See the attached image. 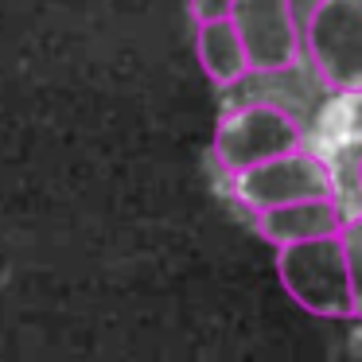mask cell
<instances>
[{"label": "cell", "instance_id": "3", "mask_svg": "<svg viewBox=\"0 0 362 362\" xmlns=\"http://www.w3.org/2000/svg\"><path fill=\"white\" fill-rule=\"evenodd\" d=\"M234 195L250 214H257V211H269V206L300 203V199L339 195V183H335V172L312 148L300 144V148L261 160L245 172H234Z\"/></svg>", "mask_w": 362, "mask_h": 362}, {"label": "cell", "instance_id": "2", "mask_svg": "<svg viewBox=\"0 0 362 362\" xmlns=\"http://www.w3.org/2000/svg\"><path fill=\"white\" fill-rule=\"evenodd\" d=\"M300 40L331 94H362V0H315Z\"/></svg>", "mask_w": 362, "mask_h": 362}, {"label": "cell", "instance_id": "1", "mask_svg": "<svg viewBox=\"0 0 362 362\" xmlns=\"http://www.w3.org/2000/svg\"><path fill=\"white\" fill-rule=\"evenodd\" d=\"M276 276H281L284 292L304 312L323 315V320H351L354 315L351 281H346V253L339 230L276 245Z\"/></svg>", "mask_w": 362, "mask_h": 362}, {"label": "cell", "instance_id": "10", "mask_svg": "<svg viewBox=\"0 0 362 362\" xmlns=\"http://www.w3.org/2000/svg\"><path fill=\"white\" fill-rule=\"evenodd\" d=\"M358 199H362V160H358Z\"/></svg>", "mask_w": 362, "mask_h": 362}, {"label": "cell", "instance_id": "4", "mask_svg": "<svg viewBox=\"0 0 362 362\" xmlns=\"http://www.w3.org/2000/svg\"><path fill=\"white\" fill-rule=\"evenodd\" d=\"M304 144V129L281 105H242V110H230L226 117L214 129V160H218L222 172H245V168L261 164V160H273L281 152H292Z\"/></svg>", "mask_w": 362, "mask_h": 362}, {"label": "cell", "instance_id": "6", "mask_svg": "<svg viewBox=\"0 0 362 362\" xmlns=\"http://www.w3.org/2000/svg\"><path fill=\"white\" fill-rule=\"evenodd\" d=\"M253 226H257V234L269 245H288V242H304V238L335 234L343 226V206H339V195L300 199V203L257 211L253 214Z\"/></svg>", "mask_w": 362, "mask_h": 362}, {"label": "cell", "instance_id": "8", "mask_svg": "<svg viewBox=\"0 0 362 362\" xmlns=\"http://www.w3.org/2000/svg\"><path fill=\"white\" fill-rule=\"evenodd\" d=\"M339 238H343V253H346V281H351V308L362 320V214L354 218H343L339 226Z\"/></svg>", "mask_w": 362, "mask_h": 362}, {"label": "cell", "instance_id": "5", "mask_svg": "<svg viewBox=\"0 0 362 362\" xmlns=\"http://www.w3.org/2000/svg\"><path fill=\"white\" fill-rule=\"evenodd\" d=\"M230 20L245 47V63L257 74L288 71L304 55L300 20L292 0H234Z\"/></svg>", "mask_w": 362, "mask_h": 362}, {"label": "cell", "instance_id": "9", "mask_svg": "<svg viewBox=\"0 0 362 362\" xmlns=\"http://www.w3.org/2000/svg\"><path fill=\"white\" fill-rule=\"evenodd\" d=\"M234 0H187V12L195 24H206V20H226Z\"/></svg>", "mask_w": 362, "mask_h": 362}, {"label": "cell", "instance_id": "7", "mask_svg": "<svg viewBox=\"0 0 362 362\" xmlns=\"http://www.w3.org/2000/svg\"><path fill=\"white\" fill-rule=\"evenodd\" d=\"M195 51L199 63H203L206 78L214 86H234L250 74V63H245V47L238 40L234 20H206V24H195Z\"/></svg>", "mask_w": 362, "mask_h": 362}]
</instances>
